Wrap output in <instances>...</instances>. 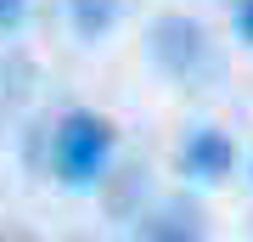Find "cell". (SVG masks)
Listing matches in <instances>:
<instances>
[{
    "instance_id": "obj_1",
    "label": "cell",
    "mask_w": 253,
    "mask_h": 242,
    "mask_svg": "<svg viewBox=\"0 0 253 242\" xmlns=\"http://www.w3.org/2000/svg\"><path fill=\"white\" fill-rule=\"evenodd\" d=\"M113 163V124L90 107L62 113V124L51 135V169L68 192H96V180Z\"/></svg>"
},
{
    "instance_id": "obj_2",
    "label": "cell",
    "mask_w": 253,
    "mask_h": 242,
    "mask_svg": "<svg viewBox=\"0 0 253 242\" xmlns=\"http://www.w3.org/2000/svg\"><path fill=\"white\" fill-rule=\"evenodd\" d=\"M146 51H152V62L169 73V79H197V73L214 68V45H208V28L180 17V11H169V17L152 23V34H146Z\"/></svg>"
},
{
    "instance_id": "obj_3",
    "label": "cell",
    "mask_w": 253,
    "mask_h": 242,
    "mask_svg": "<svg viewBox=\"0 0 253 242\" xmlns=\"http://www.w3.org/2000/svg\"><path fill=\"white\" fill-rule=\"evenodd\" d=\"M231 169H236V141H231L225 130L197 124L180 141V175L186 180H203V186H208V180H225Z\"/></svg>"
},
{
    "instance_id": "obj_4",
    "label": "cell",
    "mask_w": 253,
    "mask_h": 242,
    "mask_svg": "<svg viewBox=\"0 0 253 242\" xmlns=\"http://www.w3.org/2000/svg\"><path fill=\"white\" fill-rule=\"evenodd\" d=\"M135 237H203V214L197 208H163L152 220H135Z\"/></svg>"
},
{
    "instance_id": "obj_5",
    "label": "cell",
    "mask_w": 253,
    "mask_h": 242,
    "mask_svg": "<svg viewBox=\"0 0 253 242\" xmlns=\"http://www.w3.org/2000/svg\"><path fill=\"white\" fill-rule=\"evenodd\" d=\"M68 11H73V28L84 40L113 34V23H118V0H68Z\"/></svg>"
},
{
    "instance_id": "obj_6",
    "label": "cell",
    "mask_w": 253,
    "mask_h": 242,
    "mask_svg": "<svg viewBox=\"0 0 253 242\" xmlns=\"http://www.w3.org/2000/svg\"><path fill=\"white\" fill-rule=\"evenodd\" d=\"M23 17H28V0H0V34L23 28Z\"/></svg>"
},
{
    "instance_id": "obj_7",
    "label": "cell",
    "mask_w": 253,
    "mask_h": 242,
    "mask_svg": "<svg viewBox=\"0 0 253 242\" xmlns=\"http://www.w3.org/2000/svg\"><path fill=\"white\" fill-rule=\"evenodd\" d=\"M236 28H242V40L253 45V0H242V6H236Z\"/></svg>"
}]
</instances>
